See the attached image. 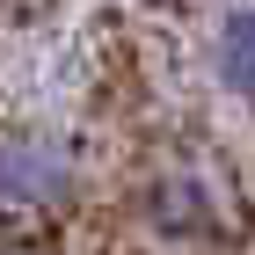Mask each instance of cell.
Wrapping results in <instances>:
<instances>
[{
  "label": "cell",
  "instance_id": "obj_1",
  "mask_svg": "<svg viewBox=\"0 0 255 255\" xmlns=\"http://www.w3.org/2000/svg\"><path fill=\"white\" fill-rule=\"evenodd\" d=\"M73 190V153L51 138L0 131V204H59Z\"/></svg>",
  "mask_w": 255,
  "mask_h": 255
},
{
  "label": "cell",
  "instance_id": "obj_2",
  "mask_svg": "<svg viewBox=\"0 0 255 255\" xmlns=\"http://www.w3.org/2000/svg\"><path fill=\"white\" fill-rule=\"evenodd\" d=\"M212 73L255 102V7H226L212 29Z\"/></svg>",
  "mask_w": 255,
  "mask_h": 255
}]
</instances>
